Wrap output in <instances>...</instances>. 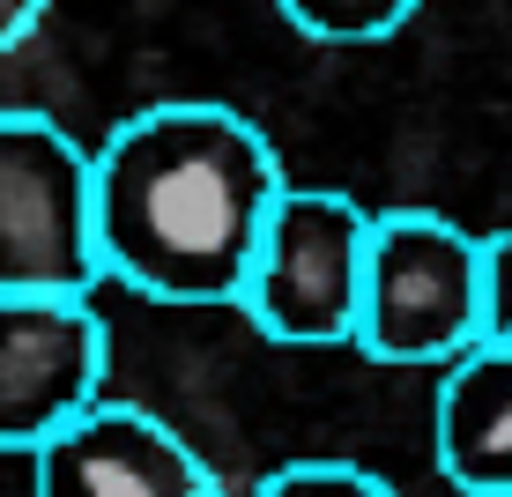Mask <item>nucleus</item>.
I'll return each instance as SVG.
<instances>
[{
    "label": "nucleus",
    "instance_id": "f03ea898",
    "mask_svg": "<svg viewBox=\"0 0 512 497\" xmlns=\"http://www.w3.org/2000/svg\"><path fill=\"white\" fill-rule=\"evenodd\" d=\"M97 156L45 112H0V297H90Z\"/></svg>",
    "mask_w": 512,
    "mask_h": 497
},
{
    "label": "nucleus",
    "instance_id": "9b49d317",
    "mask_svg": "<svg viewBox=\"0 0 512 497\" xmlns=\"http://www.w3.org/2000/svg\"><path fill=\"white\" fill-rule=\"evenodd\" d=\"M45 8H52V0H0V52H8V45H23L30 30L45 23Z\"/></svg>",
    "mask_w": 512,
    "mask_h": 497
},
{
    "label": "nucleus",
    "instance_id": "0eeeda50",
    "mask_svg": "<svg viewBox=\"0 0 512 497\" xmlns=\"http://www.w3.org/2000/svg\"><path fill=\"white\" fill-rule=\"evenodd\" d=\"M431 453L461 497H512V342H475L446 364Z\"/></svg>",
    "mask_w": 512,
    "mask_h": 497
},
{
    "label": "nucleus",
    "instance_id": "1a4fd4ad",
    "mask_svg": "<svg viewBox=\"0 0 512 497\" xmlns=\"http://www.w3.org/2000/svg\"><path fill=\"white\" fill-rule=\"evenodd\" d=\"M253 497H394L372 468H349V460H290L268 483H253Z\"/></svg>",
    "mask_w": 512,
    "mask_h": 497
},
{
    "label": "nucleus",
    "instance_id": "6e6552de",
    "mask_svg": "<svg viewBox=\"0 0 512 497\" xmlns=\"http://www.w3.org/2000/svg\"><path fill=\"white\" fill-rule=\"evenodd\" d=\"M275 8L320 45H386L416 15V0H275Z\"/></svg>",
    "mask_w": 512,
    "mask_h": 497
},
{
    "label": "nucleus",
    "instance_id": "423d86ee",
    "mask_svg": "<svg viewBox=\"0 0 512 497\" xmlns=\"http://www.w3.org/2000/svg\"><path fill=\"white\" fill-rule=\"evenodd\" d=\"M30 497H223V483L164 416L97 401L30 453Z\"/></svg>",
    "mask_w": 512,
    "mask_h": 497
},
{
    "label": "nucleus",
    "instance_id": "39448f33",
    "mask_svg": "<svg viewBox=\"0 0 512 497\" xmlns=\"http://www.w3.org/2000/svg\"><path fill=\"white\" fill-rule=\"evenodd\" d=\"M104 319L90 297H0V453H38L104 401Z\"/></svg>",
    "mask_w": 512,
    "mask_h": 497
},
{
    "label": "nucleus",
    "instance_id": "9d476101",
    "mask_svg": "<svg viewBox=\"0 0 512 497\" xmlns=\"http://www.w3.org/2000/svg\"><path fill=\"white\" fill-rule=\"evenodd\" d=\"M483 342H512V223L483 238Z\"/></svg>",
    "mask_w": 512,
    "mask_h": 497
},
{
    "label": "nucleus",
    "instance_id": "20e7f679",
    "mask_svg": "<svg viewBox=\"0 0 512 497\" xmlns=\"http://www.w3.org/2000/svg\"><path fill=\"white\" fill-rule=\"evenodd\" d=\"M372 230L379 216L349 193L290 186L268 216L253 282H245V319L282 349H357L364 319V275H372Z\"/></svg>",
    "mask_w": 512,
    "mask_h": 497
},
{
    "label": "nucleus",
    "instance_id": "f257e3e1",
    "mask_svg": "<svg viewBox=\"0 0 512 497\" xmlns=\"http://www.w3.org/2000/svg\"><path fill=\"white\" fill-rule=\"evenodd\" d=\"M282 193V156L245 112L208 97L149 104L97 149L104 282L156 305H238Z\"/></svg>",
    "mask_w": 512,
    "mask_h": 497
},
{
    "label": "nucleus",
    "instance_id": "7ed1b4c3",
    "mask_svg": "<svg viewBox=\"0 0 512 497\" xmlns=\"http://www.w3.org/2000/svg\"><path fill=\"white\" fill-rule=\"evenodd\" d=\"M483 342V238L438 208H386L372 230L357 349L372 364H438Z\"/></svg>",
    "mask_w": 512,
    "mask_h": 497
}]
</instances>
